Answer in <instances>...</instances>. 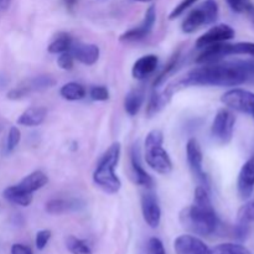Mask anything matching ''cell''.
I'll return each mask as SVG.
<instances>
[{"label": "cell", "mask_w": 254, "mask_h": 254, "mask_svg": "<svg viewBox=\"0 0 254 254\" xmlns=\"http://www.w3.org/2000/svg\"><path fill=\"white\" fill-rule=\"evenodd\" d=\"M60 94L66 101H81V99H83L86 97V88L81 83H77V82H68V83L64 84L61 87Z\"/></svg>", "instance_id": "cb8c5ba5"}, {"label": "cell", "mask_w": 254, "mask_h": 254, "mask_svg": "<svg viewBox=\"0 0 254 254\" xmlns=\"http://www.w3.org/2000/svg\"><path fill=\"white\" fill-rule=\"evenodd\" d=\"M144 103V93L140 89H133L129 92L124 99V108L130 117L136 116Z\"/></svg>", "instance_id": "603a6c76"}, {"label": "cell", "mask_w": 254, "mask_h": 254, "mask_svg": "<svg viewBox=\"0 0 254 254\" xmlns=\"http://www.w3.org/2000/svg\"><path fill=\"white\" fill-rule=\"evenodd\" d=\"M176 254H212L203 241L192 235H181L174 242Z\"/></svg>", "instance_id": "8fae6325"}, {"label": "cell", "mask_w": 254, "mask_h": 254, "mask_svg": "<svg viewBox=\"0 0 254 254\" xmlns=\"http://www.w3.org/2000/svg\"><path fill=\"white\" fill-rule=\"evenodd\" d=\"M218 19V4L216 0H206L193 9L183 21L181 29L185 34H192L203 25H211Z\"/></svg>", "instance_id": "5b68a950"}, {"label": "cell", "mask_w": 254, "mask_h": 254, "mask_svg": "<svg viewBox=\"0 0 254 254\" xmlns=\"http://www.w3.org/2000/svg\"><path fill=\"white\" fill-rule=\"evenodd\" d=\"M72 45H73V40H72L71 35L67 34V32H61L49 45L47 51L50 54H64V52H67L71 50Z\"/></svg>", "instance_id": "d4e9b609"}, {"label": "cell", "mask_w": 254, "mask_h": 254, "mask_svg": "<svg viewBox=\"0 0 254 254\" xmlns=\"http://www.w3.org/2000/svg\"><path fill=\"white\" fill-rule=\"evenodd\" d=\"M141 212L144 221L150 228H158L161 221V208L158 197L153 192L143 193L141 196Z\"/></svg>", "instance_id": "7c38bea8"}, {"label": "cell", "mask_w": 254, "mask_h": 254, "mask_svg": "<svg viewBox=\"0 0 254 254\" xmlns=\"http://www.w3.org/2000/svg\"><path fill=\"white\" fill-rule=\"evenodd\" d=\"M178 59H179V54H176L175 56H173V59L170 60V62H169L168 64H166L165 68L163 69V72H161V73L159 74L158 77H156L155 82H154V87H155V88H156V87L160 86V84L164 82V79H165V77L168 76V74L170 73V72L173 71L174 68H175L176 62H178Z\"/></svg>", "instance_id": "d6a6232c"}, {"label": "cell", "mask_w": 254, "mask_h": 254, "mask_svg": "<svg viewBox=\"0 0 254 254\" xmlns=\"http://www.w3.org/2000/svg\"><path fill=\"white\" fill-rule=\"evenodd\" d=\"M228 56L232 55H248L254 57V42H237V44H227Z\"/></svg>", "instance_id": "83f0119b"}, {"label": "cell", "mask_w": 254, "mask_h": 254, "mask_svg": "<svg viewBox=\"0 0 254 254\" xmlns=\"http://www.w3.org/2000/svg\"><path fill=\"white\" fill-rule=\"evenodd\" d=\"M245 14L247 15L248 20L251 21V24H252V27L254 30V4H253V2L250 5V6L247 7V10L245 11Z\"/></svg>", "instance_id": "60d3db41"}, {"label": "cell", "mask_w": 254, "mask_h": 254, "mask_svg": "<svg viewBox=\"0 0 254 254\" xmlns=\"http://www.w3.org/2000/svg\"><path fill=\"white\" fill-rule=\"evenodd\" d=\"M235 30L230 25H216V26L211 27L207 32H205V34L198 37L197 41H196V47L197 49H205V47L210 46V45L230 41V40L235 37Z\"/></svg>", "instance_id": "30bf717a"}, {"label": "cell", "mask_w": 254, "mask_h": 254, "mask_svg": "<svg viewBox=\"0 0 254 254\" xmlns=\"http://www.w3.org/2000/svg\"><path fill=\"white\" fill-rule=\"evenodd\" d=\"M84 206V202L78 198H54L46 203V211L50 215H62L69 211L79 210Z\"/></svg>", "instance_id": "2e32d148"}, {"label": "cell", "mask_w": 254, "mask_h": 254, "mask_svg": "<svg viewBox=\"0 0 254 254\" xmlns=\"http://www.w3.org/2000/svg\"><path fill=\"white\" fill-rule=\"evenodd\" d=\"M156 22V7L155 5H150V6L146 9L145 16L144 20L141 21V24L139 26L133 27V29L128 30L124 34L121 35L119 40L122 42H131V41H139V40H143L148 36L149 34L153 30L154 25Z\"/></svg>", "instance_id": "9c48e42d"}, {"label": "cell", "mask_w": 254, "mask_h": 254, "mask_svg": "<svg viewBox=\"0 0 254 254\" xmlns=\"http://www.w3.org/2000/svg\"><path fill=\"white\" fill-rule=\"evenodd\" d=\"M211 251L212 254H251L250 251L240 243H222Z\"/></svg>", "instance_id": "4316f807"}, {"label": "cell", "mask_w": 254, "mask_h": 254, "mask_svg": "<svg viewBox=\"0 0 254 254\" xmlns=\"http://www.w3.org/2000/svg\"><path fill=\"white\" fill-rule=\"evenodd\" d=\"M12 0H0V10H7L11 5Z\"/></svg>", "instance_id": "b9f144b4"}, {"label": "cell", "mask_w": 254, "mask_h": 254, "mask_svg": "<svg viewBox=\"0 0 254 254\" xmlns=\"http://www.w3.org/2000/svg\"><path fill=\"white\" fill-rule=\"evenodd\" d=\"M32 195H34V193L26 192V191L22 190L19 185L9 186V188H6L2 191V196H4L5 200L14 203V205L22 206V207H27V206L31 205L32 198H34Z\"/></svg>", "instance_id": "ac0fdd59"}, {"label": "cell", "mask_w": 254, "mask_h": 254, "mask_svg": "<svg viewBox=\"0 0 254 254\" xmlns=\"http://www.w3.org/2000/svg\"><path fill=\"white\" fill-rule=\"evenodd\" d=\"M66 247L72 254H93L91 247L83 240H79L74 236H68L66 238Z\"/></svg>", "instance_id": "484cf974"}, {"label": "cell", "mask_w": 254, "mask_h": 254, "mask_svg": "<svg viewBox=\"0 0 254 254\" xmlns=\"http://www.w3.org/2000/svg\"><path fill=\"white\" fill-rule=\"evenodd\" d=\"M197 1L198 0H183L181 2H179V5H176V6L174 7V10L170 12V15H169V19L175 20L176 17H179L180 15H183L184 12L189 9V7H191L193 4H195V2H197Z\"/></svg>", "instance_id": "1f68e13d"}, {"label": "cell", "mask_w": 254, "mask_h": 254, "mask_svg": "<svg viewBox=\"0 0 254 254\" xmlns=\"http://www.w3.org/2000/svg\"><path fill=\"white\" fill-rule=\"evenodd\" d=\"M243 66H245L246 71L248 73V78L254 79V60H251V61H242Z\"/></svg>", "instance_id": "ab89813d"}, {"label": "cell", "mask_w": 254, "mask_h": 254, "mask_svg": "<svg viewBox=\"0 0 254 254\" xmlns=\"http://www.w3.org/2000/svg\"><path fill=\"white\" fill-rule=\"evenodd\" d=\"M131 168H133L134 178H135V183L138 185L144 186V188L150 189L153 186L154 181L153 178L144 170V168L140 164V159H139V150L138 148L134 146L131 150Z\"/></svg>", "instance_id": "d6986e66"}, {"label": "cell", "mask_w": 254, "mask_h": 254, "mask_svg": "<svg viewBox=\"0 0 254 254\" xmlns=\"http://www.w3.org/2000/svg\"><path fill=\"white\" fill-rule=\"evenodd\" d=\"M11 254H34L31 248L21 243H15L11 246Z\"/></svg>", "instance_id": "f35d334b"}, {"label": "cell", "mask_w": 254, "mask_h": 254, "mask_svg": "<svg viewBox=\"0 0 254 254\" xmlns=\"http://www.w3.org/2000/svg\"><path fill=\"white\" fill-rule=\"evenodd\" d=\"M228 4V6L231 7V10L237 14H245V11L247 10V7L252 4L251 0H226Z\"/></svg>", "instance_id": "e575fe53"}, {"label": "cell", "mask_w": 254, "mask_h": 254, "mask_svg": "<svg viewBox=\"0 0 254 254\" xmlns=\"http://www.w3.org/2000/svg\"><path fill=\"white\" fill-rule=\"evenodd\" d=\"M238 222L242 223H250L254 222V198L248 201L245 206L238 212Z\"/></svg>", "instance_id": "f1b7e54d"}, {"label": "cell", "mask_w": 254, "mask_h": 254, "mask_svg": "<svg viewBox=\"0 0 254 254\" xmlns=\"http://www.w3.org/2000/svg\"><path fill=\"white\" fill-rule=\"evenodd\" d=\"M248 232H250V228H248L247 223H242V222H238V225L236 226V230H235V235L238 240L243 241L247 238Z\"/></svg>", "instance_id": "74e56055"}, {"label": "cell", "mask_w": 254, "mask_h": 254, "mask_svg": "<svg viewBox=\"0 0 254 254\" xmlns=\"http://www.w3.org/2000/svg\"><path fill=\"white\" fill-rule=\"evenodd\" d=\"M149 254H166L163 242L159 238H150L149 241Z\"/></svg>", "instance_id": "8d00e7d4"}, {"label": "cell", "mask_w": 254, "mask_h": 254, "mask_svg": "<svg viewBox=\"0 0 254 254\" xmlns=\"http://www.w3.org/2000/svg\"><path fill=\"white\" fill-rule=\"evenodd\" d=\"M238 193L242 200H248L254 192V156L245 163L238 175Z\"/></svg>", "instance_id": "4fadbf2b"}, {"label": "cell", "mask_w": 254, "mask_h": 254, "mask_svg": "<svg viewBox=\"0 0 254 254\" xmlns=\"http://www.w3.org/2000/svg\"><path fill=\"white\" fill-rule=\"evenodd\" d=\"M221 102L233 111L251 114L254 108V93L243 88H233L223 93Z\"/></svg>", "instance_id": "52a82bcc"}, {"label": "cell", "mask_w": 254, "mask_h": 254, "mask_svg": "<svg viewBox=\"0 0 254 254\" xmlns=\"http://www.w3.org/2000/svg\"><path fill=\"white\" fill-rule=\"evenodd\" d=\"M186 156H188V163L192 171L193 176L200 181L201 184L208 188L207 175L203 171V156L201 150L200 143L195 138H191L186 144Z\"/></svg>", "instance_id": "ba28073f"}, {"label": "cell", "mask_w": 254, "mask_h": 254, "mask_svg": "<svg viewBox=\"0 0 254 254\" xmlns=\"http://www.w3.org/2000/svg\"><path fill=\"white\" fill-rule=\"evenodd\" d=\"M171 96H173V91L169 88L163 92H155L151 96L150 101H149L148 108H146V114L149 117H153L156 113H159L170 102Z\"/></svg>", "instance_id": "44dd1931"}, {"label": "cell", "mask_w": 254, "mask_h": 254, "mask_svg": "<svg viewBox=\"0 0 254 254\" xmlns=\"http://www.w3.org/2000/svg\"><path fill=\"white\" fill-rule=\"evenodd\" d=\"M253 116V118H254V108H253V111H252V113H251Z\"/></svg>", "instance_id": "f6af8a7d"}, {"label": "cell", "mask_w": 254, "mask_h": 254, "mask_svg": "<svg viewBox=\"0 0 254 254\" xmlns=\"http://www.w3.org/2000/svg\"><path fill=\"white\" fill-rule=\"evenodd\" d=\"M180 222L186 230L198 236H210L216 232L220 221L208 191L202 185L195 189L192 205L180 212Z\"/></svg>", "instance_id": "7a4b0ae2"}, {"label": "cell", "mask_w": 254, "mask_h": 254, "mask_svg": "<svg viewBox=\"0 0 254 254\" xmlns=\"http://www.w3.org/2000/svg\"><path fill=\"white\" fill-rule=\"evenodd\" d=\"M20 140H21V131L17 127H11L7 133L6 138V148H5V151L6 153H11L16 149V146L19 145Z\"/></svg>", "instance_id": "f546056e"}, {"label": "cell", "mask_w": 254, "mask_h": 254, "mask_svg": "<svg viewBox=\"0 0 254 254\" xmlns=\"http://www.w3.org/2000/svg\"><path fill=\"white\" fill-rule=\"evenodd\" d=\"M236 117L228 109H220L215 116L211 127V134L213 139L220 144H228L232 140L235 130Z\"/></svg>", "instance_id": "8992f818"}, {"label": "cell", "mask_w": 254, "mask_h": 254, "mask_svg": "<svg viewBox=\"0 0 254 254\" xmlns=\"http://www.w3.org/2000/svg\"><path fill=\"white\" fill-rule=\"evenodd\" d=\"M55 84H56V79L54 77L49 76V74H42V76L34 77V78L24 82L22 86L26 88V91L30 94L31 92H40L45 91V89H49L51 87H54Z\"/></svg>", "instance_id": "7402d4cb"}, {"label": "cell", "mask_w": 254, "mask_h": 254, "mask_svg": "<svg viewBox=\"0 0 254 254\" xmlns=\"http://www.w3.org/2000/svg\"><path fill=\"white\" fill-rule=\"evenodd\" d=\"M159 64V59L156 55H145L141 56L140 59L136 60L131 68V74L135 79L143 81L148 78L151 73L156 69Z\"/></svg>", "instance_id": "9a60e30c"}, {"label": "cell", "mask_w": 254, "mask_h": 254, "mask_svg": "<svg viewBox=\"0 0 254 254\" xmlns=\"http://www.w3.org/2000/svg\"><path fill=\"white\" fill-rule=\"evenodd\" d=\"M119 158H121V143L116 141L102 155L93 173L94 184L107 193H117L122 188V181L114 173L119 163Z\"/></svg>", "instance_id": "3957f363"}, {"label": "cell", "mask_w": 254, "mask_h": 254, "mask_svg": "<svg viewBox=\"0 0 254 254\" xmlns=\"http://www.w3.org/2000/svg\"><path fill=\"white\" fill-rule=\"evenodd\" d=\"M164 134L159 129L149 131L144 143L145 161L154 171L161 175H169L173 171V161L168 151L163 148Z\"/></svg>", "instance_id": "277c9868"}, {"label": "cell", "mask_w": 254, "mask_h": 254, "mask_svg": "<svg viewBox=\"0 0 254 254\" xmlns=\"http://www.w3.org/2000/svg\"><path fill=\"white\" fill-rule=\"evenodd\" d=\"M129 1H131V2H150V1H153V0H129Z\"/></svg>", "instance_id": "ee69618b"}, {"label": "cell", "mask_w": 254, "mask_h": 254, "mask_svg": "<svg viewBox=\"0 0 254 254\" xmlns=\"http://www.w3.org/2000/svg\"><path fill=\"white\" fill-rule=\"evenodd\" d=\"M73 62H74V59L69 51L64 52V54H60V57L57 59V64L60 66V68L66 69V71L72 69V67H73Z\"/></svg>", "instance_id": "836d02e7"}, {"label": "cell", "mask_w": 254, "mask_h": 254, "mask_svg": "<svg viewBox=\"0 0 254 254\" xmlns=\"http://www.w3.org/2000/svg\"><path fill=\"white\" fill-rule=\"evenodd\" d=\"M47 111L44 107H30L17 118V124L24 127H39L44 123Z\"/></svg>", "instance_id": "e0dca14e"}, {"label": "cell", "mask_w": 254, "mask_h": 254, "mask_svg": "<svg viewBox=\"0 0 254 254\" xmlns=\"http://www.w3.org/2000/svg\"><path fill=\"white\" fill-rule=\"evenodd\" d=\"M47 183H49V179H47L46 174L42 173V171L40 170H36L34 171V173L29 174L27 176H25L17 185H19L22 190L26 191V192L34 193L36 192L37 190L44 188Z\"/></svg>", "instance_id": "ffe728a7"}, {"label": "cell", "mask_w": 254, "mask_h": 254, "mask_svg": "<svg viewBox=\"0 0 254 254\" xmlns=\"http://www.w3.org/2000/svg\"><path fill=\"white\" fill-rule=\"evenodd\" d=\"M89 97H91L92 101L106 102L109 99V91L104 86H94L89 91Z\"/></svg>", "instance_id": "4dcf8cb0"}, {"label": "cell", "mask_w": 254, "mask_h": 254, "mask_svg": "<svg viewBox=\"0 0 254 254\" xmlns=\"http://www.w3.org/2000/svg\"><path fill=\"white\" fill-rule=\"evenodd\" d=\"M69 52L72 54L73 59H76L81 64H87V66H92L99 59V47L93 44L77 42V44L72 45Z\"/></svg>", "instance_id": "5bb4252c"}, {"label": "cell", "mask_w": 254, "mask_h": 254, "mask_svg": "<svg viewBox=\"0 0 254 254\" xmlns=\"http://www.w3.org/2000/svg\"><path fill=\"white\" fill-rule=\"evenodd\" d=\"M250 81L242 61L226 64H206L189 72L180 81V86H216L236 87Z\"/></svg>", "instance_id": "6da1fadb"}, {"label": "cell", "mask_w": 254, "mask_h": 254, "mask_svg": "<svg viewBox=\"0 0 254 254\" xmlns=\"http://www.w3.org/2000/svg\"><path fill=\"white\" fill-rule=\"evenodd\" d=\"M50 238H51V231L50 230H42L39 231L36 235V238H35V245H36V248L39 251H42L49 243Z\"/></svg>", "instance_id": "d590c367"}, {"label": "cell", "mask_w": 254, "mask_h": 254, "mask_svg": "<svg viewBox=\"0 0 254 254\" xmlns=\"http://www.w3.org/2000/svg\"><path fill=\"white\" fill-rule=\"evenodd\" d=\"M77 1H78V0H64V5H66L68 9H73L74 5L77 4Z\"/></svg>", "instance_id": "7bdbcfd3"}]
</instances>
